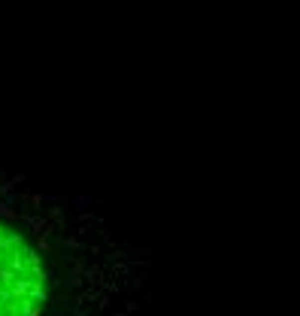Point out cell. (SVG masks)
Returning a JSON list of instances; mask_svg holds the SVG:
<instances>
[{"instance_id":"cell-1","label":"cell","mask_w":300,"mask_h":316,"mask_svg":"<svg viewBox=\"0 0 300 316\" xmlns=\"http://www.w3.org/2000/svg\"><path fill=\"white\" fill-rule=\"evenodd\" d=\"M52 271L30 231L0 216V316H46Z\"/></svg>"}]
</instances>
